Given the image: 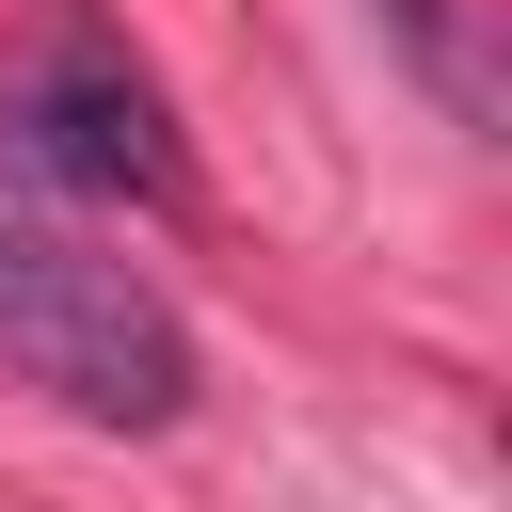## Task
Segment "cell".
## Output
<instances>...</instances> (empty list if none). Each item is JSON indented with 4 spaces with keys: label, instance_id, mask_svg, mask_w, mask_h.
Returning <instances> with one entry per match:
<instances>
[{
    "label": "cell",
    "instance_id": "cell-1",
    "mask_svg": "<svg viewBox=\"0 0 512 512\" xmlns=\"http://www.w3.org/2000/svg\"><path fill=\"white\" fill-rule=\"evenodd\" d=\"M0 368L32 400H64L80 432H176L192 384H208L160 272H128L112 240H80L48 208H0Z\"/></svg>",
    "mask_w": 512,
    "mask_h": 512
},
{
    "label": "cell",
    "instance_id": "cell-2",
    "mask_svg": "<svg viewBox=\"0 0 512 512\" xmlns=\"http://www.w3.org/2000/svg\"><path fill=\"white\" fill-rule=\"evenodd\" d=\"M0 176L64 192V208H144L176 224L192 208V144H176V96L128 64V32H96L80 0L0 64Z\"/></svg>",
    "mask_w": 512,
    "mask_h": 512
},
{
    "label": "cell",
    "instance_id": "cell-3",
    "mask_svg": "<svg viewBox=\"0 0 512 512\" xmlns=\"http://www.w3.org/2000/svg\"><path fill=\"white\" fill-rule=\"evenodd\" d=\"M384 16H400V48L432 64V96H464V112H480V64H464V0H384Z\"/></svg>",
    "mask_w": 512,
    "mask_h": 512
}]
</instances>
